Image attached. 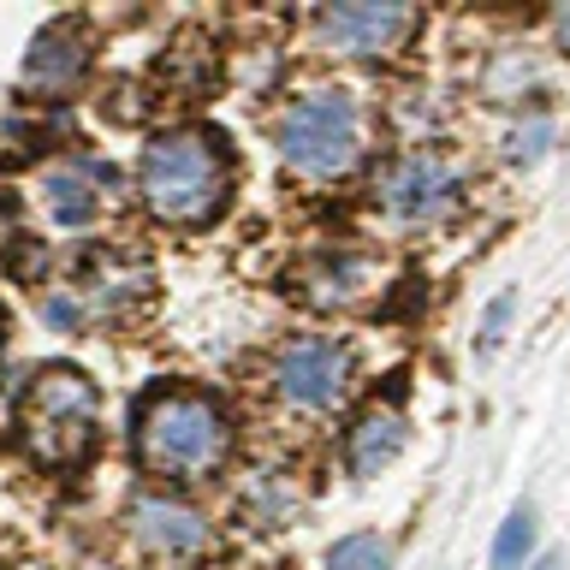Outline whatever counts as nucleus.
Segmentation results:
<instances>
[{
  "label": "nucleus",
  "instance_id": "nucleus-14",
  "mask_svg": "<svg viewBox=\"0 0 570 570\" xmlns=\"http://www.w3.org/2000/svg\"><path fill=\"white\" fill-rule=\"evenodd\" d=\"M534 559V511L511 505V517L493 534V570H523Z\"/></svg>",
  "mask_w": 570,
  "mask_h": 570
},
{
  "label": "nucleus",
  "instance_id": "nucleus-12",
  "mask_svg": "<svg viewBox=\"0 0 570 570\" xmlns=\"http://www.w3.org/2000/svg\"><path fill=\"white\" fill-rule=\"evenodd\" d=\"M155 78L173 101H203V96L220 89V60H214V48L203 42V36H178V42L160 53Z\"/></svg>",
  "mask_w": 570,
  "mask_h": 570
},
{
  "label": "nucleus",
  "instance_id": "nucleus-5",
  "mask_svg": "<svg viewBox=\"0 0 570 570\" xmlns=\"http://www.w3.org/2000/svg\"><path fill=\"white\" fill-rule=\"evenodd\" d=\"M351 374H356V356H351L345 338H333V333H297V338H285V345L274 351L267 381H274V399L285 410L321 416V410H333L351 392Z\"/></svg>",
  "mask_w": 570,
  "mask_h": 570
},
{
  "label": "nucleus",
  "instance_id": "nucleus-16",
  "mask_svg": "<svg viewBox=\"0 0 570 570\" xmlns=\"http://www.w3.org/2000/svg\"><path fill=\"white\" fill-rule=\"evenodd\" d=\"M552 137H559V125H552V119L517 125V131L505 137V160H511V167H534V160L552 155Z\"/></svg>",
  "mask_w": 570,
  "mask_h": 570
},
{
  "label": "nucleus",
  "instance_id": "nucleus-6",
  "mask_svg": "<svg viewBox=\"0 0 570 570\" xmlns=\"http://www.w3.org/2000/svg\"><path fill=\"white\" fill-rule=\"evenodd\" d=\"M374 203L399 226H434L458 208V173L428 149L392 155L381 167V178H374Z\"/></svg>",
  "mask_w": 570,
  "mask_h": 570
},
{
  "label": "nucleus",
  "instance_id": "nucleus-9",
  "mask_svg": "<svg viewBox=\"0 0 570 570\" xmlns=\"http://www.w3.org/2000/svg\"><path fill=\"white\" fill-rule=\"evenodd\" d=\"M83 78H89V36H83L78 18H60V24H48L30 42V53H24V89H30V96L60 101Z\"/></svg>",
  "mask_w": 570,
  "mask_h": 570
},
{
  "label": "nucleus",
  "instance_id": "nucleus-13",
  "mask_svg": "<svg viewBox=\"0 0 570 570\" xmlns=\"http://www.w3.org/2000/svg\"><path fill=\"white\" fill-rule=\"evenodd\" d=\"M321 570H392V541L374 529H356V534H338L327 547Z\"/></svg>",
  "mask_w": 570,
  "mask_h": 570
},
{
  "label": "nucleus",
  "instance_id": "nucleus-3",
  "mask_svg": "<svg viewBox=\"0 0 570 570\" xmlns=\"http://www.w3.org/2000/svg\"><path fill=\"white\" fill-rule=\"evenodd\" d=\"M12 434L24 445V458L36 470L53 475H78L89 458L101 452V392L78 368H42L36 381L18 392L12 410Z\"/></svg>",
  "mask_w": 570,
  "mask_h": 570
},
{
  "label": "nucleus",
  "instance_id": "nucleus-18",
  "mask_svg": "<svg viewBox=\"0 0 570 570\" xmlns=\"http://www.w3.org/2000/svg\"><path fill=\"white\" fill-rule=\"evenodd\" d=\"M523 570H564V559H559V552H541V559H529Z\"/></svg>",
  "mask_w": 570,
  "mask_h": 570
},
{
  "label": "nucleus",
  "instance_id": "nucleus-1",
  "mask_svg": "<svg viewBox=\"0 0 570 570\" xmlns=\"http://www.w3.org/2000/svg\"><path fill=\"white\" fill-rule=\"evenodd\" d=\"M238 452V422L214 386L196 381H149L131 404V458L142 475L167 488L214 481Z\"/></svg>",
  "mask_w": 570,
  "mask_h": 570
},
{
  "label": "nucleus",
  "instance_id": "nucleus-4",
  "mask_svg": "<svg viewBox=\"0 0 570 570\" xmlns=\"http://www.w3.org/2000/svg\"><path fill=\"white\" fill-rule=\"evenodd\" d=\"M274 149L303 178H338L363 155V107L351 89H309L279 114Z\"/></svg>",
  "mask_w": 570,
  "mask_h": 570
},
{
  "label": "nucleus",
  "instance_id": "nucleus-10",
  "mask_svg": "<svg viewBox=\"0 0 570 570\" xmlns=\"http://www.w3.org/2000/svg\"><path fill=\"white\" fill-rule=\"evenodd\" d=\"M404 440H410V422H404V410L399 404H363L351 416V428H345V470L356 475V481H368V475H381L392 458L404 452Z\"/></svg>",
  "mask_w": 570,
  "mask_h": 570
},
{
  "label": "nucleus",
  "instance_id": "nucleus-8",
  "mask_svg": "<svg viewBox=\"0 0 570 570\" xmlns=\"http://www.w3.org/2000/svg\"><path fill=\"white\" fill-rule=\"evenodd\" d=\"M315 24H321V42L327 48L356 53V60H381V53H392L410 36L416 12L392 7V0H368V7H327Z\"/></svg>",
  "mask_w": 570,
  "mask_h": 570
},
{
  "label": "nucleus",
  "instance_id": "nucleus-19",
  "mask_svg": "<svg viewBox=\"0 0 570 570\" xmlns=\"http://www.w3.org/2000/svg\"><path fill=\"white\" fill-rule=\"evenodd\" d=\"M559 48L570 53V12H559Z\"/></svg>",
  "mask_w": 570,
  "mask_h": 570
},
{
  "label": "nucleus",
  "instance_id": "nucleus-11",
  "mask_svg": "<svg viewBox=\"0 0 570 570\" xmlns=\"http://www.w3.org/2000/svg\"><path fill=\"white\" fill-rule=\"evenodd\" d=\"M36 208H42L53 226H66V232L89 226V220H96V208H101L96 173H89L83 160H60V167H48L42 178H36Z\"/></svg>",
  "mask_w": 570,
  "mask_h": 570
},
{
  "label": "nucleus",
  "instance_id": "nucleus-17",
  "mask_svg": "<svg viewBox=\"0 0 570 570\" xmlns=\"http://www.w3.org/2000/svg\"><path fill=\"white\" fill-rule=\"evenodd\" d=\"M511 309H517V297H511V292H499V297L488 303V315H481V338H475V351H481V356H493V351H499V338H505V327H511Z\"/></svg>",
  "mask_w": 570,
  "mask_h": 570
},
{
  "label": "nucleus",
  "instance_id": "nucleus-15",
  "mask_svg": "<svg viewBox=\"0 0 570 570\" xmlns=\"http://www.w3.org/2000/svg\"><path fill=\"white\" fill-rule=\"evenodd\" d=\"M244 517L256 529H279L285 517H292V499H285V481L267 470V475H256V488L244 493Z\"/></svg>",
  "mask_w": 570,
  "mask_h": 570
},
{
  "label": "nucleus",
  "instance_id": "nucleus-7",
  "mask_svg": "<svg viewBox=\"0 0 570 570\" xmlns=\"http://www.w3.org/2000/svg\"><path fill=\"white\" fill-rule=\"evenodd\" d=\"M125 534H131V547L155 564H190V559H203L208 541H214L208 517L196 505H185V499H173V493H137L131 505H125Z\"/></svg>",
  "mask_w": 570,
  "mask_h": 570
},
{
  "label": "nucleus",
  "instance_id": "nucleus-2",
  "mask_svg": "<svg viewBox=\"0 0 570 570\" xmlns=\"http://www.w3.org/2000/svg\"><path fill=\"white\" fill-rule=\"evenodd\" d=\"M142 208L167 226H208L232 196V155L208 125H178L142 142L137 160Z\"/></svg>",
  "mask_w": 570,
  "mask_h": 570
}]
</instances>
